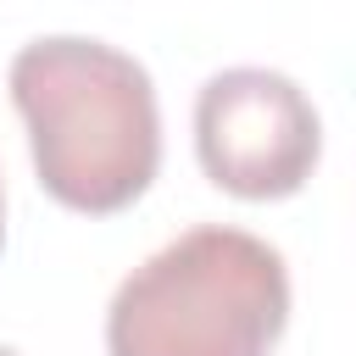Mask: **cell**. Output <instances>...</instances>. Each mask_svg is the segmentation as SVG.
<instances>
[{"instance_id":"cell-2","label":"cell","mask_w":356,"mask_h":356,"mask_svg":"<svg viewBox=\"0 0 356 356\" xmlns=\"http://www.w3.org/2000/svg\"><path fill=\"white\" fill-rule=\"evenodd\" d=\"M284 323V256L245 228L200 222L117 284L106 356H273Z\"/></svg>"},{"instance_id":"cell-3","label":"cell","mask_w":356,"mask_h":356,"mask_svg":"<svg viewBox=\"0 0 356 356\" xmlns=\"http://www.w3.org/2000/svg\"><path fill=\"white\" fill-rule=\"evenodd\" d=\"M195 156L239 200H289L323 156V122L295 78L228 67L195 95Z\"/></svg>"},{"instance_id":"cell-4","label":"cell","mask_w":356,"mask_h":356,"mask_svg":"<svg viewBox=\"0 0 356 356\" xmlns=\"http://www.w3.org/2000/svg\"><path fill=\"white\" fill-rule=\"evenodd\" d=\"M0 245H6V189H0Z\"/></svg>"},{"instance_id":"cell-5","label":"cell","mask_w":356,"mask_h":356,"mask_svg":"<svg viewBox=\"0 0 356 356\" xmlns=\"http://www.w3.org/2000/svg\"><path fill=\"white\" fill-rule=\"evenodd\" d=\"M0 356H17V350H11V345H0Z\"/></svg>"},{"instance_id":"cell-1","label":"cell","mask_w":356,"mask_h":356,"mask_svg":"<svg viewBox=\"0 0 356 356\" xmlns=\"http://www.w3.org/2000/svg\"><path fill=\"white\" fill-rule=\"evenodd\" d=\"M11 100L50 200L83 217L128 211L161 167L150 72L106 39H33L11 56Z\"/></svg>"}]
</instances>
